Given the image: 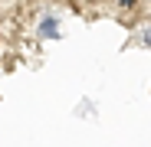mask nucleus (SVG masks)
<instances>
[{"instance_id":"f257e3e1","label":"nucleus","mask_w":151,"mask_h":147,"mask_svg":"<svg viewBox=\"0 0 151 147\" xmlns=\"http://www.w3.org/2000/svg\"><path fill=\"white\" fill-rule=\"evenodd\" d=\"M56 26H59V23H56V20H49V16H46V20L40 23V36H56Z\"/></svg>"},{"instance_id":"f03ea898","label":"nucleus","mask_w":151,"mask_h":147,"mask_svg":"<svg viewBox=\"0 0 151 147\" xmlns=\"http://www.w3.org/2000/svg\"><path fill=\"white\" fill-rule=\"evenodd\" d=\"M138 36H141V43H145V46L151 49V20H148V23H141V30H138Z\"/></svg>"}]
</instances>
